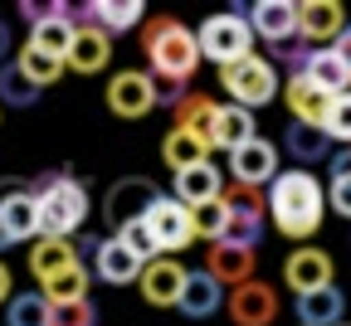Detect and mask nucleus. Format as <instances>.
Here are the masks:
<instances>
[{
	"instance_id": "43",
	"label": "nucleus",
	"mask_w": 351,
	"mask_h": 326,
	"mask_svg": "<svg viewBox=\"0 0 351 326\" xmlns=\"http://www.w3.org/2000/svg\"><path fill=\"white\" fill-rule=\"evenodd\" d=\"M0 64H10V29H5V20H0Z\"/></svg>"
},
{
	"instance_id": "35",
	"label": "nucleus",
	"mask_w": 351,
	"mask_h": 326,
	"mask_svg": "<svg viewBox=\"0 0 351 326\" xmlns=\"http://www.w3.org/2000/svg\"><path fill=\"white\" fill-rule=\"evenodd\" d=\"M15 68H20V73H25L34 88H49V83H59V78H64V59H49V54L29 49V44L15 54Z\"/></svg>"
},
{
	"instance_id": "15",
	"label": "nucleus",
	"mask_w": 351,
	"mask_h": 326,
	"mask_svg": "<svg viewBox=\"0 0 351 326\" xmlns=\"http://www.w3.org/2000/svg\"><path fill=\"white\" fill-rule=\"evenodd\" d=\"M73 29H78V15L69 5H49V15L29 25V49L49 54V59H69V44H73Z\"/></svg>"
},
{
	"instance_id": "30",
	"label": "nucleus",
	"mask_w": 351,
	"mask_h": 326,
	"mask_svg": "<svg viewBox=\"0 0 351 326\" xmlns=\"http://www.w3.org/2000/svg\"><path fill=\"white\" fill-rule=\"evenodd\" d=\"M341 312H346V302H341L337 288H317V292L298 297V321L302 326H341Z\"/></svg>"
},
{
	"instance_id": "16",
	"label": "nucleus",
	"mask_w": 351,
	"mask_h": 326,
	"mask_svg": "<svg viewBox=\"0 0 351 326\" xmlns=\"http://www.w3.org/2000/svg\"><path fill=\"white\" fill-rule=\"evenodd\" d=\"M254 263H258L254 249H234V244H210L205 249V273L215 277L219 288H230V292L254 283Z\"/></svg>"
},
{
	"instance_id": "20",
	"label": "nucleus",
	"mask_w": 351,
	"mask_h": 326,
	"mask_svg": "<svg viewBox=\"0 0 351 326\" xmlns=\"http://www.w3.org/2000/svg\"><path fill=\"white\" fill-rule=\"evenodd\" d=\"M249 29L269 44H288L298 34V5L293 0H258V5H249Z\"/></svg>"
},
{
	"instance_id": "9",
	"label": "nucleus",
	"mask_w": 351,
	"mask_h": 326,
	"mask_svg": "<svg viewBox=\"0 0 351 326\" xmlns=\"http://www.w3.org/2000/svg\"><path fill=\"white\" fill-rule=\"evenodd\" d=\"M0 224H5L10 244L39 239V205H34V190H29V185L0 180Z\"/></svg>"
},
{
	"instance_id": "31",
	"label": "nucleus",
	"mask_w": 351,
	"mask_h": 326,
	"mask_svg": "<svg viewBox=\"0 0 351 326\" xmlns=\"http://www.w3.org/2000/svg\"><path fill=\"white\" fill-rule=\"evenodd\" d=\"M254 112L249 108H219V117H215V147H225V151H239L244 142H254Z\"/></svg>"
},
{
	"instance_id": "38",
	"label": "nucleus",
	"mask_w": 351,
	"mask_h": 326,
	"mask_svg": "<svg viewBox=\"0 0 351 326\" xmlns=\"http://www.w3.org/2000/svg\"><path fill=\"white\" fill-rule=\"evenodd\" d=\"M322 131H327V142H341V147H351V92H341V98H332V108H327V122H322Z\"/></svg>"
},
{
	"instance_id": "18",
	"label": "nucleus",
	"mask_w": 351,
	"mask_h": 326,
	"mask_svg": "<svg viewBox=\"0 0 351 326\" xmlns=\"http://www.w3.org/2000/svg\"><path fill=\"white\" fill-rule=\"evenodd\" d=\"M283 283L302 297V292H317V288H332V258L322 249H293L288 263H283Z\"/></svg>"
},
{
	"instance_id": "5",
	"label": "nucleus",
	"mask_w": 351,
	"mask_h": 326,
	"mask_svg": "<svg viewBox=\"0 0 351 326\" xmlns=\"http://www.w3.org/2000/svg\"><path fill=\"white\" fill-rule=\"evenodd\" d=\"M219 88L234 98V108H263V103H274L278 98V68L263 59V54H249L239 64H225L219 68Z\"/></svg>"
},
{
	"instance_id": "22",
	"label": "nucleus",
	"mask_w": 351,
	"mask_h": 326,
	"mask_svg": "<svg viewBox=\"0 0 351 326\" xmlns=\"http://www.w3.org/2000/svg\"><path fill=\"white\" fill-rule=\"evenodd\" d=\"M283 103H288L293 122H302V127H322V122H327V108H332V98H327V92H322L313 78H302V73L288 78Z\"/></svg>"
},
{
	"instance_id": "23",
	"label": "nucleus",
	"mask_w": 351,
	"mask_h": 326,
	"mask_svg": "<svg viewBox=\"0 0 351 326\" xmlns=\"http://www.w3.org/2000/svg\"><path fill=\"white\" fill-rule=\"evenodd\" d=\"M73 263H83L78 249H73V239H49V234H39V239L29 244V273L39 277V283H49V277L69 273Z\"/></svg>"
},
{
	"instance_id": "42",
	"label": "nucleus",
	"mask_w": 351,
	"mask_h": 326,
	"mask_svg": "<svg viewBox=\"0 0 351 326\" xmlns=\"http://www.w3.org/2000/svg\"><path fill=\"white\" fill-rule=\"evenodd\" d=\"M332 49H337V59H341V64H346V73H351V25L337 34V44H332Z\"/></svg>"
},
{
	"instance_id": "14",
	"label": "nucleus",
	"mask_w": 351,
	"mask_h": 326,
	"mask_svg": "<svg viewBox=\"0 0 351 326\" xmlns=\"http://www.w3.org/2000/svg\"><path fill=\"white\" fill-rule=\"evenodd\" d=\"M230 316H234V326H274L278 321V288L258 283V277L234 288L230 292Z\"/></svg>"
},
{
	"instance_id": "45",
	"label": "nucleus",
	"mask_w": 351,
	"mask_h": 326,
	"mask_svg": "<svg viewBox=\"0 0 351 326\" xmlns=\"http://www.w3.org/2000/svg\"><path fill=\"white\" fill-rule=\"evenodd\" d=\"M0 249H10V234H5V224H0Z\"/></svg>"
},
{
	"instance_id": "4",
	"label": "nucleus",
	"mask_w": 351,
	"mask_h": 326,
	"mask_svg": "<svg viewBox=\"0 0 351 326\" xmlns=\"http://www.w3.org/2000/svg\"><path fill=\"white\" fill-rule=\"evenodd\" d=\"M195 44H200V59H215L225 68V64H239L254 54V29L244 20V10H225V15H210L195 29Z\"/></svg>"
},
{
	"instance_id": "39",
	"label": "nucleus",
	"mask_w": 351,
	"mask_h": 326,
	"mask_svg": "<svg viewBox=\"0 0 351 326\" xmlns=\"http://www.w3.org/2000/svg\"><path fill=\"white\" fill-rule=\"evenodd\" d=\"M49 326H98V307L93 302H59L49 307Z\"/></svg>"
},
{
	"instance_id": "34",
	"label": "nucleus",
	"mask_w": 351,
	"mask_h": 326,
	"mask_svg": "<svg viewBox=\"0 0 351 326\" xmlns=\"http://www.w3.org/2000/svg\"><path fill=\"white\" fill-rule=\"evenodd\" d=\"M34 103H39V88L15 68V59L0 64V108H34Z\"/></svg>"
},
{
	"instance_id": "27",
	"label": "nucleus",
	"mask_w": 351,
	"mask_h": 326,
	"mask_svg": "<svg viewBox=\"0 0 351 326\" xmlns=\"http://www.w3.org/2000/svg\"><path fill=\"white\" fill-rule=\"evenodd\" d=\"M283 151H288L298 166H317V161L332 156V142H327V131H322V127L288 122V131H283Z\"/></svg>"
},
{
	"instance_id": "44",
	"label": "nucleus",
	"mask_w": 351,
	"mask_h": 326,
	"mask_svg": "<svg viewBox=\"0 0 351 326\" xmlns=\"http://www.w3.org/2000/svg\"><path fill=\"white\" fill-rule=\"evenodd\" d=\"M0 302H10V268L0 263Z\"/></svg>"
},
{
	"instance_id": "33",
	"label": "nucleus",
	"mask_w": 351,
	"mask_h": 326,
	"mask_svg": "<svg viewBox=\"0 0 351 326\" xmlns=\"http://www.w3.org/2000/svg\"><path fill=\"white\" fill-rule=\"evenodd\" d=\"M5 326H49V297L44 292H15L5 302Z\"/></svg>"
},
{
	"instance_id": "8",
	"label": "nucleus",
	"mask_w": 351,
	"mask_h": 326,
	"mask_svg": "<svg viewBox=\"0 0 351 326\" xmlns=\"http://www.w3.org/2000/svg\"><path fill=\"white\" fill-rule=\"evenodd\" d=\"M147 229H152V239H156V249H161V258H171L176 249H186V244H195V229H191V210L176 200V195H161L147 214Z\"/></svg>"
},
{
	"instance_id": "41",
	"label": "nucleus",
	"mask_w": 351,
	"mask_h": 326,
	"mask_svg": "<svg viewBox=\"0 0 351 326\" xmlns=\"http://www.w3.org/2000/svg\"><path fill=\"white\" fill-rule=\"evenodd\" d=\"M346 175H351V147H341L332 156V180H346Z\"/></svg>"
},
{
	"instance_id": "36",
	"label": "nucleus",
	"mask_w": 351,
	"mask_h": 326,
	"mask_svg": "<svg viewBox=\"0 0 351 326\" xmlns=\"http://www.w3.org/2000/svg\"><path fill=\"white\" fill-rule=\"evenodd\" d=\"M225 224H230V205H225V195L210 200V205H195V210H191V229H195V239L219 244V239H225Z\"/></svg>"
},
{
	"instance_id": "40",
	"label": "nucleus",
	"mask_w": 351,
	"mask_h": 326,
	"mask_svg": "<svg viewBox=\"0 0 351 326\" xmlns=\"http://www.w3.org/2000/svg\"><path fill=\"white\" fill-rule=\"evenodd\" d=\"M327 200H332V210H337V214H346V219H351V175H346V180H332Z\"/></svg>"
},
{
	"instance_id": "11",
	"label": "nucleus",
	"mask_w": 351,
	"mask_h": 326,
	"mask_svg": "<svg viewBox=\"0 0 351 326\" xmlns=\"http://www.w3.org/2000/svg\"><path fill=\"white\" fill-rule=\"evenodd\" d=\"M341 29H346V10L337 0H302L298 5V34L307 49H327V39L337 44Z\"/></svg>"
},
{
	"instance_id": "28",
	"label": "nucleus",
	"mask_w": 351,
	"mask_h": 326,
	"mask_svg": "<svg viewBox=\"0 0 351 326\" xmlns=\"http://www.w3.org/2000/svg\"><path fill=\"white\" fill-rule=\"evenodd\" d=\"M161 161H166L171 175H181V171H191V166H205V161H210V147L195 142L191 131L171 127V131H166V142H161Z\"/></svg>"
},
{
	"instance_id": "29",
	"label": "nucleus",
	"mask_w": 351,
	"mask_h": 326,
	"mask_svg": "<svg viewBox=\"0 0 351 326\" xmlns=\"http://www.w3.org/2000/svg\"><path fill=\"white\" fill-rule=\"evenodd\" d=\"M302 78H313L327 98H341V92L351 88V73H346V64L337 59V49L327 44V49H313V59H307V68H302Z\"/></svg>"
},
{
	"instance_id": "24",
	"label": "nucleus",
	"mask_w": 351,
	"mask_h": 326,
	"mask_svg": "<svg viewBox=\"0 0 351 326\" xmlns=\"http://www.w3.org/2000/svg\"><path fill=\"white\" fill-rule=\"evenodd\" d=\"M171 112H176V127L191 131L195 142H205V147L215 151V117H219V103H210L205 92H186Z\"/></svg>"
},
{
	"instance_id": "32",
	"label": "nucleus",
	"mask_w": 351,
	"mask_h": 326,
	"mask_svg": "<svg viewBox=\"0 0 351 326\" xmlns=\"http://www.w3.org/2000/svg\"><path fill=\"white\" fill-rule=\"evenodd\" d=\"M88 263H73L69 273H59V277H49V283H39L44 288V297H49V307H59V302H83L88 297Z\"/></svg>"
},
{
	"instance_id": "37",
	"label": "nucleus",
	"mask_w": 351,
	"mask_h": 326,
	"mask_svg": "<svg viewBox=\"0 0 351 326\" xmlns=\"http://www.w3.org/2000/svg\"><path fill=\"white\" fill-rule=\"evenodd\" d=\"M117 239L137 253L142 263H152V258H161V249H156V239H152V229H147V219H132V224H122L117 229Z\"/></svg>"
},
{
	"instance_id": "3",
	"label": "nucleus",
	"mask_w": 351,
	"mask_h": 326,
	"mask_svg": "<svg viewBox=\"0 0 351 326\" xmlns=\"http://www.w3.org/2000/svg\"><path fill=\"white\" fill-rule=\"evenodd\" d=\"M34 205H39V234L49 239H73L83 219H88V190L73 180V175H39L34 185Z\"/></svg>"
},
{
	"instance_id": "26",
	"label": "nucleus",
	"mask_w": 351,
	"mask_h": 326,
	"mask_svg": "<svg viewBox=\"0 0 351 326\" xmlns=\"http://www.w3.org/2000/svg\"><path fill=\"white\" fill-rule=\"evenodd\" d=\"M219 195H225V175H219L210 161H205V166H191V171L176 175V200H181L186 210L210 205V200H219Z\"/></svg>"
},
{
	"instance_id": "19",
	"label": "nucleus",
	"mask_w": 351,
	"mask_h": 326,
	"mask_svg": "<svg viewBox=\"0 0 351 326\" xmlns=\"http://www.w3.org/2000/svg\"><path fill=\"white\" fill-rule=\"evenodd\" d=\"M142 258L137 253H132L117 234L112 239H98V249H93V273L103 277V283H112V288H122V283H137V277H142Z\"/></svg>"
},
{
	"instance_id": "13",
	"label": "nucleus",
	"mask_w": 351,
	"mask_h": 326,
	"mask_svg": "<svg viewBox=\"0 0 351 326\" xmlns=\"http://www.w3.org/2000/svg\"><path fill=\"white\" fill-rule=\"evenodd\" d=\"M186 273H191V268H181L176 258H152V263L142 268V277H137V288H142L147 307H176V302H181V292H186Z\"/></svg>"
},
{
	"instance_id": "25",
	"label": "nucleus",
	"mask_w": 351,
	"mask_h": 326,
	"mask_svg": "<svg viewBox=\"0 0 351 326\" xmlns=\"http://www.w3.org/2000/svg\"><path fill=\"white\" fill-rule=\"evenodd\" d=\"M176 307H181L191 321H205V316H215L219 307H225V288H219L205 268H195V273H186V292H181Z\"/></svg>"
},
{
	"instance_id": "17",
	"label": "nucleus",
	"mask_w": 351,
	"mask_h": 326,
	"mask_svg": "<svg viewBox=\"0 0 351 326\" xmlns=\"http://www.w3.org/2000/svg\"><path fill=\"white\" fill-rule=\"evenodd\" d=\"M78 15H83L78 25H93V29H103V34L112 39V34L137 29L142 15H147V5H142V0H88Z\"/></svg>"
},
{
	"instance_id": "10",
	"label": "nucleus",
	"mask_w": 351,
	"mask_h": 326,
	"mask_svg": "<svg viewBox=\"0 0 351 326\" xmlns=\"http://www.w3.org/2000/svg\"><path fill=\"white\" fill-rule=\"evenodd\" d=\"M161 200V190L152 180H142V175H132V180H117V185H108V200H103V214H108V224L112 229H122V224H132V219H142L152 205Z\"/></svg>"
},
{
	"instance_id": "1",
	"label": "nucleus",
	"mask_w": 351,
	"mask_h": 326,
	"mask_svg": "<svg viewBox=\"0 0 351 326\" xmlns=\"http://www.w3.org/2000/svg\"><path fill=\"white\" fill-rule=\"evenodd\" d=\"M269 214L278 224L283 239H313L322 229V214H327V190L317 185L313 171H278L274 185H269Z\"/></svg>"
},
{
	"instance_id": "2",
	"label": "nucleus",
	"mask_w": 351,
	"mask_h": 326,
	"mask_svg": "<svg viewBox=\"0 0 351 326\" xmlns=\"http://www.w3.org/2000/svg\"><path fill=\"white\" fill-rule=\"evenodd\" d=\"M142 49H147L152 78H166V83H191V73L200 68L195 29H186L176 15H152L142 25Z\"/></svg>"
},
{
	"instance_id": "12",
	"label": "nucleus",
	"mask_w": 351,
	"mask_h": 326,
	"mask_svg": "<svg viewBox=\"0 0 351 326\" xmlns=\"http://www.w3.org/2000/svg\"><path fill=\"white\" fill-rule=\"evenodd\" d=\"M230 175H234V185H249V190L274 185V175H278V151L263 142V136H254V142H244L239 151H230Z\"/></svg>"
},
{
	"instance_id": "7",
	"label": "nucleus",
	"mask_w": 351,
	"mask_h": 326,
	"mask_svg": "<svg viewBox=\"0 0 351 326\" xmlns=\"http://www.w3.org/2000/svg\"><path fill=\"white\" fill-rule=\"evenodd\" d=\"M225 205H230V224H225V239L219 244H234V249H258L263 239V195L249 190V185H234L225 190Z\"/></svg>"
},
{
	"instance_id": "6",
	"label": "nucleus",
	"mask_w": 351,
	"mask_h": 326,
	"mask_svg": "<svg viewBox=\"0 0 351 326\" xmlns=\"http://www.w3.org/2000/svg\"><path fill=\"white\" fill-rule=\"evenodd\" d=\"M156 108V78L147 68H122L108 78V112L122 122H137Z\"/></svg>"
},
{
	"instance_id": "21",
	"label": "nucleus",
	"mask_w": 351,
	"mask_h": 326,
	"mask_svg": "<svg viewBox=\"0 0 351 326\" xmlns=\"http://www.w3.org/2000/svg\"><path fill=\"white\" fill-rule=\"evenodd\" d=\"M108 59H112V39H108L103 29H93V25H78L64 68H73V73H103Z\"/></svg>"
}]
</instances>
